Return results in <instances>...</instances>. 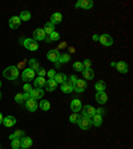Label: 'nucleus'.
<instances>
[{
	"instance_id": "nucleus-9",
	"label": "nucleus",
	"mask_w": 133,
	"mask_h": 149,
	"mask_svg": "<svg viewBox=\"0 0 133 149\" xmlns=\"http://www.w3.org/2000/svg\"><path fill=\"white\" fill-rule=\"evenodd\" d=\"M43 96H44V91H43V88H33V89L31 91V99H33V100H41L43 99Z\"/></svg>"
},
{
	"instance_id": "nucleus-30",
	"label": "nucleus",
	"mask_w": 133,
	"mask_h": 149,
	"mask_svg": "<svg viewBox=\"0 0 133 149\" xmlns=\"http://www.w3.org/2000/svg\"><path fill=\"white\" fill-rule=\"evenodd\" d=\"M69 60H71V55H69V53H61V55H60V59H59V63L63 65L64 63H68Z\"/></svg>"
},
{
	"instance_id": "nucleus-37",
	"label": "nucleus",
	"mask_w": 133,
	"mask_h": 149,
	"mask_svg": "<svg viewBox=\"0 0 133 149\" xmlns=\"http://www.w3.org/2000/svg\"><path fill=\"white\" fill-rule=\"evenodd\" d=\"M15 101L17 102V104H22V102L24 101V99H23V93H16L15 95Z\"/></svg>"
},
{
	"instance_id": "nucleus-23",
	"label": "nucleus",
	"mask_w": 133,
	"mask_h": 149,
	"mask_svg": "<svg viewBox=\"0 0 133 149\" xmlns=\"http://www.w3.org/2000/svg\"><path fill=\"white\" fill-rule=\"evenodd\" d=\"M83 76L85 80H92L95 77V72H93L92 68H88V69H84L83 71Z\"/></svg>"
},
{
	"instance_id": "nucleus-44",
	"label": "nucleus",
	"mask_w": 133,
	"mask_h": 149,
	"mask_svg": "<svg viewBox=\"0 0 133 149\" xmlns=\"http://www.w3.org/2000/svg\"><path fill=\"white\" fill-rule=\"evenodd\" d=\"M105 113V111H104V108H99V109H96V115H100V116H102Z\"/></svg>"
},
{
	"instance_id": "nucleus-46",
	"label": "nucleus",
	"mask_w": 133,
	"mask_h": 149,
	"mask_svg": "<svg viewBox=\"0 0 133 149\" xmlns=\"http://www.w3.org/2000/svg\"><path fill=\"white\" fill-rule=\"evenodd\" d=\"M65 47H67V43H65V41L60 43V48H65Z\"/></svg>"
},
{
	"instance_id": "nucleus-24",
	"label": "nucleus",
	"mask_w": 133,
	"mask_h": 149,
	"mask_svg": "<svg viewBox=\"0 0 133 149\" xmlns=\"http://www.w3.org/2000/svg\"><path fill=\"white\" fill-rule=\"evenodd\" d=\"M91 121H92V125H95V127H101V124H102V116L95 115L92 118H91Z\"/></svg>"
},
{
	"instance_id": "nucleus-2",
	"label": "nucleus",
	"mask_w": 133,
	"mask_h": 149,
	"mask_svg": "<svg viewBox=\"0 0 133 149\" xmlns=\"http://www.w3.org/2000/svg\"><path fill=\"white\" fill-rule=\"evenodd\" d=\"M23 45H24V48L25 49H28V51H37L39 49V43L37 41H35L33 39H24L23 40Z\"/></svg>"
},
{
	"instance_id": "nucleus-49",
	"label": "nucleus",
	"mask_w": 133,
	"mask_h": 149,
	"mask_svg": "<svg viewBox=\"0 0 133 149\" xmlns=\"http://www.w3.org/2000/svg\"><path fill=\"white\" fill-rule=\"evenodd\" d=\"M1 96H3V95H1V92H0V100H1Z\"/></svg>"
},
{
	"instance_id": "nucleus-19",
	"label": "nucleus",
	"mask_w": 133,
	"mask_h": 149,
	"mask_svg": "<svg viewBox=\"0 0 133 149\" xmlns=\"http://www.w3.org/2000/svg\"><path fill=\"white\" fill-rule=\"evenodd\" d=\"M56 88H57V83H56L53 79H49V80H47V83H45V89L48 91V92H53Z\"/></svg>"
},
{
	"instance_id": "nucleus-41",
	"label": "nucleus",
	"mask_w": 133,
	"mask_h": 149,
	"mask_svg": "<svg viewBox=\"0 0 133 149\" xmlns=\"http://www.w3.org/2000/svg\"><path fill=\"white\" fill-rule=\"evenodd\" d=\"M55 74H56L55 69H49V71H47V76H48L49 79H53L55 77Z\"/></svg>"
},
{
	"instance_id": "nucleus-22",
	"label": "nucleus",
	"mask_w": 133,
	"mask_h": 149,
	"mask_svg": "<svg viewBox=\"0 0 133 149\" xmlns=\"http://www.w3.org/2000/svg\"><path fill=\"white\" fill-rule=\"evenodd\" d=\"M45 83H47V80L44 77H35V81H33V85H35V88H43V87H45Z\"/></svg>"
},
{
	"instance_id": "nucleus-45",
	"label": "nucleus",
	"mask_w": 133,
	"mask_h": 149,
	"mask_svg": "<svg viewBox=\"0 0 133 149\" xmlns=\"http://www.w3.org/2000/svg\"><path fill=\"white\" fill-rule=\"evenodd\" d=\"M99 39H100L99 35H93V40H95V41H99Z\"/></svg>"
},
{
	"instance_id": "nucleus-13",
	"label": "nucleus",
	"mask_w": 133,
	"mask_h": 149,
	"mask_svg": "<svg viewBox=\"0 0 133 149\" xmlns=\"http://www.w3.org/2000/svg\"><path fill=\"white\" fill-rule=\"evenodd\" d=\"M25 108H27V111H29V112H35L37 108H39V104H37L36 100L29 99L25 101Z\"/></svg>"
},
{
	"instance_id": "nucleus-21",
	"label": "nucleus",
	"mask_w": 133,
	"mask_h": 149,
	"mask_svg": "<svg viewBox=\"0 0 133 149\" xmlns=\"http://www.w3.org/2000/svg\"><path fill=\"white\" fill-rule=\"evenodd\" d=\"M53 80L57 83V85H61V84H64L65 81L68 80V77H67L64 73H56L55 77H53Z\"/></svg>"
},
{
	"instance_id": "nucleus-17",
	"label": "nucleus",
	"mask_w": 133,
	"mask_h": 149,
	"mask_svg": "<svg viewBox=\"0 0 133 149\" xmlns=\"http://www.w3.org/2000/svg\"><path fill=\"white\" fill-rule=\"evenodd\" d=\"M20 144H22V149H28V148H31L32 146V139L31 137H22L20 139Z\"/></svg>"
},
{
	"instance_id": "nucleus-1",
	"label": "nucleus",
	"mask_w": 133,
	"mask_h": 149,
	"mask_svg": "<svg viewBox=\"0 0 133 149\" xmlns=\"http://www.w3.org/2000/svg\"><path fill=\"white\" fill-rule=\"evenodd\" d=\"M3 76L7 80H16L19 77V68L11 65V67H8V68H6L3 71Z\"/></svg>"
},
{
	"instance_id": "nucleus-48",
	"label": "nucleus",
	"mask_w": 133,
	"mask_h": 149,
	"mask_svg": "<svg viewBox=\"0 0 133 149\" xmlns=\"http://www.w3.org/2000/svg\"><path fill=\"white\" fill-rule=\"evenodd\" d=\"M69 52H71V53L75 52V48H73V47H71V48H69Z\"/></svg>"
},
{
	"instance_id": "nucleus-35",
	"label": "nucleus",
	"mask_w": 133,
	"mask_h": 149,
	"mask_svg": "<svg viewBox=\"0 0 133 149\" xmlns=\"http://www.w3.org/2000/svg\"><path fill=\"white\" fill-rule=\"evenodd\" d=\"M49 40L51 41H59L60 40V35H59V32H52V33L49 35Z\"/></svg>"
},
{
	"instance_id": "nucleus-38",
	"label": "nucleus",
	"mask_w": 133,
	"mask_h": 149,
	"mask_svg": "<svg viewBox=\"0 0 133 149\" xmlns=\"http://www.w3.org/2000/svg\"><path fill=\"white\" fill-rule=\"evenodd\" d=\"M83 65H84V69H88V68H92V61L89 59L84 60L83 61Z\"/></svg>"
},
{
	"instance_id": "nucleus-25",
	"label": "nucleus",
	"mask_w": 133,
	"mask_h": 149,
	"mask_svg": "<svg viewBox=\"0 0 133 149\" xmlns=\"http://www.w3.org/2000/svg\"><path fill=\"white\" fill-rule=\"evenodd\" d=\"M43 29H44V32H45V35H48V36H49L52 32H55V25H53L51 22H48L45 25H44Z\"/></svg>"
},
{
	"instance_id": "nucleus-51",
	"label": "nucleus",
	"mask_w": 133,
	"mask_h": 149,
	"mask_svg": "<svg viewBox=\"0 0 133 149\" xmlns=\"http://www.w3.org/2000/svg\"><path fill=\"white\" fill-rule=\"evenodd\" d=\"M0 149H1V145H0Z\"/></svg>"
},
{
	"instance_id": "nucleus-40",
	"label": "nucleus",
	"mask_w": 133,
	"mask_h": 149,
	"mask_svg": "<svg viewBox=\"0 0 133 149\" xmlns=\"http://www.w3.org/2000/svg\"><path fill=\"white\" fill-rule=\"evenodd\" d=\"M76 81H77V79H76V76H73V74H72L71 77H69L68 80H67V83H69V84H71V85H72V87H73V85H75V83H76Z\"/></svg>"
},
{
	"instance_id": "nucleus-47",
	"label": "nucleus",
	"mask_w": 133,
	"mask_h": 149,
	"mask_svg": "<svg viewBox=\"0 0 133 149\" xmlns=\"http://www.w3.org/2000/svg\"><path fill=\"white\" fill-rule=\"evenodd\" d=\"M3 118H4V116L0 113V124H3Z\"/></svg>"
},
{
	"instance_id": "nucleus-16",
	"label": "nucleus",
	"mask_w": 133,
	"mask_h": 149,
	"mask_svg": "<svg viewBox=\"0 0 133 149\" xmlns=\"http://www.w3.org/2000/svg\"><path fill=\"white\" fill-rule=\"evenodd\" d=\"M3 124L6 128H11L16 124V117L15 116H7V117L3 118Z\"/></svg>"
},
{
	"instance_id": "nucleus-4",
	"label": "nucleus",
	"mask_w": 133,
	"mask_h": 149,
	"mask_svg": "<svg viewBox=\"0 0 133 149\" xmlns=\"http://www.w3.org/2000/svg\"><path fill=\"white\" fill-rule=\"evenodd\" d=\"M77 125H79L80 129L88 130L91 127H92V121H91V118H88V117H83V116H80V118H79V121H77Z\"/></svg>"
},
{
	"instance_id": "nucleus-31",
	"label": "nucleus",
	"mask_w": 133,
	"mask_h": 149,
	"mask_svg": "<svg viewBox=\"0 0 133 149\" xmlns=\"http://www.w3.org/2000/svg\"><path fill=\"white\" fill-rule=\"evenodd\" d=\"M105 83L104 81H97L96 85H95V88L97 89V92H105Z\"/></svg>"
},
{
	"instance_id": "nucleus-29",
	"label": "nucleus",
	"mask_w": 133,
	"mask_h": 149,
	"mask_svg": "<svg viewBox=\"0 0 133 149\" xmlns=\"http://www.w3.org/2000/svg\"><path fill=\"white\" fill-rule=\"evenodd\" d=\"M20 20L22 22H29V19H31V12L29 11H22V13H20Z\"/></svg>"
},
{
	"instance_id": "nucleus-34",
	"label": "nucleus",
	"mask_w": 133,
	"mask_h": 149,
	"mask_svg": "<svg viewBox=\"0 0 133 149\" xmlns=\"http://www.w3.org/2000/svg\"><path fill=\"white\" fill-rule=\"evenodd\" d=\"M73 69L75 71H77V72H83L84 71V65L81 61H76L73 63Z\"/></svg>"
},
{
	"instance_id": "nucleus-8",
	"label": "nucleus",
	"mask_w": 133,
	"mask_h": 149,
	"mask_svg": "<svg viewBox=\"0 0 133 149\" xmlns=\"http://www.w3.org/2000/svg\"><path fill=\"white\" fill-rule=\"evenodd\" d=\"M83 116L84 117H88V118H92L93 116L96 115V109L93 108L92 105H85V107H83Z\"/></svg>"
},
{
	"instance_id": "nucleus-50",
	"label": "nucleus",
	"mask_w": 133,
	"mask_h": 149,
	"mask_svg": "<svg viewBox=\"0 0 133 149\" xmlns=\"http://www.w3.org/2000/svg\"><path fill=\"white\" fill-rule=\"evenodd\" d=\"M0 87H1V81H0Z\"/></svg>"
},
{
	"instance_id": "nucleus-3",
	"label": "nucleus",
	"mask_w": 133,
	"mask_h": 149,
	"mask_svg": "<svg viewBox=\"0 0 133 149\" xmlns=\"http://www.w3.org/2000/svg\"><path fill=\"white\" fill-rule=\"evenodd\" d=\"M35 74H36V72L28 67V68H25L24 71H23V73H22V80L25 81V83H28V81H31V80H35Z\"/></svg>"
},
{
	"instance_id": "nucleus-10",
	"label": "nucleus",
	"mask_w": 133,
	"mask_h": 149,
	"mask_svg": "<svg viewBox=\"0 0 133 149\" xmlns=\"http://www.w3.org/2000/svg\"><path fill=\"white\" fill-rule=\"evenodd\" d=\"M45 32H44V29L43 28H36L33 31V40L35 41H41V40H44L45 39Z\"/></svg>"
},
{
	"instance_id": "nucleus-20",
	"label": "nucleus",
	"mask_w": 133,
	"mask_h": 149,
	"mask_svg": "<svg viewBox=\"0 0 133 149\" xmlns=\"http://www.w3.org/2000/svg\"><path fill=\"white\" fill-rule=\"evenodd\" d=\"M63 22V15L59 12H55L52 13V16H51V23H52L53 25L55 24H60V23Z\"/></svg>"
},
{
	"instance_id": "nucleus-42",
	"label": "nucleus",
	"mask_w": 133,
	"mask_h": 149,
	"mask_svg": "<svg viewBox=\"0 0 133 149\" xmlns=\"http://www.w3.org/2000/svg\"><path fill=\"white\" fill-rule=\"evenodd\" d=\"M37 74H39V77H44V76L47 74V71L44 68H40L39 71H37Z\"/></svg>"
},
{
	"instance_id": "nucleus-12",
	"label": "nucleus",
	"mask_w": 133,
	"mask_h": 149,
	"mask_svg": "<svg viewBox=\"0 0 133 149\" xmlns=\"http://www.w3.org/2000/svg\"><path fill=\"white\" fill-rule=\"evenodd\" d=\"M95 100L99 102L100 105H104L107 101H108V95L105 92H97L96 96H95Z\"/></svg>"
},
{
	"instance_id": "nucleus-26",
	"label": "nucleus",
	"mask_w": 133,
	"mask_h": 149,
	"mask_svg": "<svg viewBox=\"0 0 133 149\" xmlns=\"http://www.w3.org/2000/svg\"><path fill=\"white\" fill-rule=\"evenodd\" d=\"M29 68L33 69L35 72H37L41 67H40V64H39V61H37L36 59H29Z\"/></svg>"
},
{
	"instance_id": "nucleus-39",
	"label": "nucleus",
	"mask_w": 133,
	"mask_h": 149,
	"mask_svg": "<svg viewBox=\"0 0 133 149\" xmlns=\"http://www.w3.org/2000/svg\"><path fill=\"white\" fill-rule=\"evenodd\" d=\"M23 89H24V92H31V91L33 89V87L29 85V83H25L24 85H23Z\"/></svg>"
},
{
	"instance_id": "nucleus-36",
	"label": "nucleus",
	"mask_w": 133,
	"mask_h": 149,
	"mask_svg": "<svg viewBox=\"0 0 133 149\" xmlns=\"http://www.w3.org/2000/svg\"><path fill=\"white\" fill-rule=\"evenodd\" d=\"M79 118H80V116H79L77 113H72V115L69 116V121H71L72 124H75V123H76V124H77Z\"/></svg>"
},
{
	"instance_id": "nucleus-28",
	"label": "nucleus",
	"mask_w": 133,
	"mask_h": 149,
	"mask_svg": "<svg viewBox=\"0 0 133 149\" xmlns=\"http://www.w3.org/2000/svg\"><path fill=\"white\" fill-rule=\"evenodd\" d=\"M39 107H40V109H43V111H49L51 109V102L48 101V100H40Z\"/></svg>"
},
{
	"instance_id": "nucleus-15",
	"label": "nucleus",
	"mask_w": 133,
	"mask_h": 149,
	"mask_svg": "<svg viewBox=\"0 0 133 149\" xmlns=\"http://www.w3.org/2000/svg\"><path fill=\"white\" fill-rule=\"evenodd\" d=\"M20 23H22V20H20V17H19V16H12V17L9 19L8 25H9V28H11V29H16V28H19Z\"/></svg>"
},
{
	"instance_id": "nucleus-27",
	"label": "nucleus",
	"mask_w": 133,
	"mask_h": 149,
	"mask_svg": "<svg viewBox=\"0 0 133 149\" xmlns=\"http://www.w3.org/2000/svg\"><path fill=\"white\" fill-rule=\"evenodd\" d=\"M60 87H61V92L63 93H72V91H73V87H72L69 83H67V81H65L64 84H61Z\"/></svg>"
},
{
	"instance_id": "nucleus-5",
	"label": "nucleus",
	"mask_w": 133,
	"mask_h": 149,
	"mask_svg": "<svg viewBox=\"0 0 133 149\" xmlns=\"http://www.w3.org/2000/svg\"><path fill=\"white\" fill-rule=\"evenodd\" d=\"M75 8H83V9H91L93 8V1L92 0H79L75 4Z\"/></svg>"
},
{
	"instance_id": "nucleus-32",
	"label": "nucleus",
	"mask_w": 133,
	"mask_h": 149,
	"mask_svg": "<svg viewBox=\"0 0 133 149\" xmlns=\"http://www.w3.org/2000/svg\"><path fill=\"white\" fill-rule=\"evenodd\" d=\"M11 148H12V149H22V144H20V139L11 140Z\"/></svg>"
},
{
	"instance_id": "nucleus-33",
	"label": "nucleus",
	"mask_w": 133,
	"mask_h": 149,
	"mask_svg": "<svg viewBox=\"0 0 133 149\" xmlns=\"http://www.w3.org/2000/svg\"><path fill=\"white\" fill-rule=\"evenodd\" d=\"M22 137H24V132H23V130H16L15 133H12L9 136V139L15 140V139H22Z\"/></svg>"
},
{
	"instance_id": "nucleus-7",
	"label": "nucleus",
	"mask_w": 133,
	"mask_h": 149,
	"mask_svg": "<svg viewBox=\"0 0 133 149\" xmlns=\"http://www.w3.org/2000/svg\"><path fill=\"white\" fill-rule=\"evenodd\" d=\"M99 41L101 43V45H104V47H111L112 44H113V37L108 33H104L100 36Z\"/></svg>"
},
{
	"instance_id": "nucleus-11",
	"label": "nucleus",
	"mask_w": 133,
	"mask_h": 149,
	"mask_svg": "<svg viewBox=\"0 0 133 149\" xmlns=\"http://www.w3.org/2000/svg\"><path fill=\"white\" fill-rule=\"evenodd\" d=\"M85 88H87V81L85 80H77L73 85V91L77 93H81L83 91H85Z\"/></svg>"
},
{
	"instance_id": "nucleus-6",
	"label": "nucleus",
	"mask_w": 133,
	"mask_h": 149,
	"mask_svg": "<svg viewBox=\"0 0 133 149\" xmlns=\"http://www.w3.org/2000/svg\"><path fill=\"white\" fill-rule=\"evenodd\" d=\"M60 55H61V53L59 52V49H51L47 53V59L52 63H57L60 59Z\"/></svg>"
},
{
	"instance_id": "nucleus-14",
	"label": "nucleus",
	"mask_w": 133,
	"mask_h": 149,
	"mask_svg": "<svg viewBox=\"0 0 133 149\" xmlns=\"http://www.w3.org/2000/svg\"><path fill=\"white\" fill-rule=\"evenodd\" d=\"M81 108H83V104H81V101L79 99H73L71 101V109H72V112H73V113L80 112Z\"/></svg>"
},
{
	"instance_id": "nucleus-43",
	"label": "nucleus",
	"mask_w": 133,
	"mask_h": 149,
	"mask_svg": "<svg viewBox=\"0 0 133 149\" xmlns=\"http://www.w3.org/2000/svg\"><path fill=\"white\" fill-rule=\"evenodd\" d=\"M23 99H24V101H27V100L31 99V92H24L23 93Z\"/></svg>"
},
{
	"instance_id": "nucleus-18",
	"label": "nucleus",
	"mask_w": 133,
	"mask_h": 149,
	"mask_svg": "<svg viewBox=\"0 0 133 149\" xmlns=\"http://www.w3.org/2000/svg\"><path fill=\"white\" fill-rule=\"evenodd\" d=\"M116 69H117L118 72H120V73H127L128 72V64L125 61H118V63H116Z\"/></svg>"
}]
</instances>
